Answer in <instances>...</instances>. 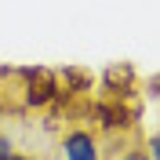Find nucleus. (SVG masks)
Wrapping results in <instances>:
<instances>
[{"label": "nucleus", "mask_w": 160, "mask_h": 160, "mask_svg": "<svg viewBox=\"0 0 160 160\" xmlns=\"http://www.w3.org/2000/svg\"><path fill=\"white\" fill-rule=\"evenodd\" d=\"M22 77V102H26V109H44V106H51V102L66 98L69 91L58 84V73L44 69V66H26V69H15Z\"/></svg>", "instance_id": "1"}, {"label": "nucleus", "mask_w": 160, "mask_h": 160, "mask_svg": "<svg viewBox=\"0 0 160 160\" xmlns=\"http://www.w3.org/2000/svg\"><path fill=\"white\" fill-rule=\"evenodd\" d=\"M8 153H11V142H8V138H4V135H0V160L8 157Z\"/></svg>", "instance_id": "8"}, {"label": "nucleus", "mask_w": 160, "mask_h": 160, "mask_svg": "<svg viewBox=\"0 0 160 160\" xmlns=\"http://www.w3.org/2000/svg\"><path fill=\"white\" fill-rule=\"evenodd\" d=\"M0 109H4V95H0Z\"/></svg>", "instance_id": "10"}, {"label": "nucleus", "mask_w": 160, "mask_h": 160, "mask_svg": "<svg viewBox=\"0 0 160 160\" xmlns=\"http://www.w3.org/2000/svg\"><path fill=\"white\" fill-rule=\"evenodd\" d=\"M62 157L66 160H102V142L95 131L73 128L62 135Z\"/></svg>", "instance_id": "2"}, {"label": "nucleus", "mask_w": 160, "mask_h": 160, "mask_svg": "<svg viewBox=\"0 0 160 160\" xmlns=\"http://www.w3.org/2000/svg\"><path fill=\"white\" fill-rule=\"evenodd\" d=\"M4 160H33V157H22V153H8Z\"/></svg>", "instance_id": "9"}, {"label": "nucleus", "mask_w": 160, "mask_h": 160, "mask_svg": "<svg viewBox=\"0 0 160 160\" xmlns=\"http://www.w3.org/2000/svg\"><path fill=\"white\" fill-rule=\"evenodd\" d=\"M146 149H149V160H160V135H149Z\"/></svg>", "instance_id": "6"}, {"label": "nucleus", "mask_w": 160, "mask_h": 160, "mask_svg": "<svg viewBox=\"0 0 160 160\" xmlns=\"http://www.w3.org/2000/svg\"><path fill=\"white\" fill-rule=\"evenodd\" d=\"M102 88L109 91V98H131V91H135V69H131L128 62H113V66H106V73H102Z\"/></svg>", "instance_id": "4"}, {"label": "nucleus", "mask_w": 160, "mask_h": 160, "mask_svg": "<svg viewBox=\"0 0 160 160\" xmlns=\"http://www.w3.org/2000/svg\"><path fill=\"white\" fill-rule=\"evenodd\" d=\"M95 117H98V128L102 131H128L131 128V117L135 113L124 106V98H109V102H95Z\"/></svg>", "instance_id": "3"}, {"label": "nucleus", "mask_w": 160, "mask_h": 160, "mask_svg": "<svg viewBox=\"0 0 160 160\" xmlns=\"http://www.w3.org/2000/svg\"><path fill=\"white\" fill-rule=\"evenodd\" d=\"M120 160H149V149H128Z\"/></svg>", "instance_id": "7"}, {"label": "nucleus", "mask_w": 160, "mask_h": 160, "mask_svg": "<svg viewBox=\"0 0 160 160\" xmlns=\"http://www.w3.org/2000/svg\"><path fill=\"white\" fill-rule=\"evenodd\" d=\"M58 84H69L66 91H73V95H84V91H91V73H84V69H73V66H66L62 69V77H58Z\"/></svg>", "instance_id": "5"}]
</instances>
